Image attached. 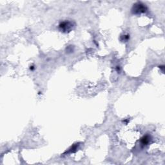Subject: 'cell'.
Listing matches in <instances>:
<instances>
[{"label":"cell","mask_w":165,"mask_h":165,"mask_svg":"<svg viewBox=\"0 0 165 165\" xmlns=\"http://www.w3.org/2000/svg\"><path fill=\"white\" fill-rule=\"evenodd\" d=\"M147 10V6L144 5L142 4L141 3H137L134 6V8L132 11H133L134 14H140V13L145 12Z\"/></svg>","instance_id":"6da1fadb"},{"label":"cell","mask_w":165,"mask_h":165,"mask_svg":"<svg viewBox=\"0 0 165 165\" xmlns=\"http://www.w3.org/2000/svg\"><path fill=\"white\" fill-rule=\"evenodd\" d=\"M59 27L63 31H69L72 28V24L70 21H63L59 24Z\"/></svg>","instance_id":"7a4b0ae2"},{"label":"cell","mask_w":165,"mask_h":165,"mask_svg":"<svg viewBox=\"0 0 165 165\" xmlns=\"http://www.w3.org/2000/svg\"><path fill=\"white\" fill-rule=\"evenodd\" d=\"M150 140V136H148V135H145V136H144L143 138L141 139V143L143 145H144V144L146 145L149 143Z\"/></svg>","instance_id":"3957f363"}]
</instances>
